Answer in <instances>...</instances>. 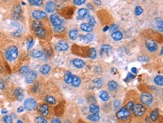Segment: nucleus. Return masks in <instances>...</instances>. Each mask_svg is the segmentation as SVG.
I'll list each match as a JSON object with an SVG mask.
<instances>
[{"mask_svg":"<svg viewBox=\"0 0 163 123\" xmlns=\"http://www.w3.org/2000/svg\"><path fill=\"white\" fill-rule=\"evenodd\" d=\"M5 57L8 60L12 61L17 59L18 56V50L15 46L9 47L5 53Z\"/></svg>","mask_w":163,"mask_h":123,"instance_id":"nucleus-1","label":"nucleus"},{"mask_svg":"<svg viewBox=\"0 0 163 123\" xmlns=\"http://www.w3.org/2000/svg\"><path fill=\"white\" fill-rule=\"evenodd\" d=\"M140 100L141 101L145 104V105H150L153 101V95L150 93H142L140 96Z\"/></svg>","mask_w":163,"mask_h":123,"instance_id":"nucleus-2","label":"nucleus"},{"mask_svg":"<svg viewBox=\"0 0 163 123\" xmlns=\"http://www.w3.org/2000/svg\"><path fill=\"white\" fill-rule=\"evenodd\" d=\"M129 116H130V111L126 107H122L117 113V116L119 119H126L128 117H129Z\"/></svg>","mask_w":163,"mask_h":123,"instance_id":"nucleus-3","label":"nucleus"},{"mask_svg":"<svg viewBox=\"0 0 163 123\" xmlns=\"http://www.w3.org/2000/svg\"><path fill=\"white\" fill-rule=\"evenodd\" d=\"M132 110H133L134 114L135 116H143L144 114L146 109H145V107L143 105H141L140 104H137L134 105Z\"/></svg>","mask_w":163,"mask_h":123,"instance_id":"nucleus-4","label":"nucleus"},{"mask_svg":"<svg viewBox=\"0 0 163 123\" xmlns=\"http://www.w3.org/2000/svg\"><path fill=\"white\" fill-rule=\"evenodd\" d=\"M36 106H37V104L34 98H30L24 101V107L25 109L27 110H32L36 107Z\"/></svg>","mask_w":163,"mask_h":123,"instance_id":"nucleus-5","label":"nucleus"},{"mask_svg":"<svg viewBox=\"0 0 163 123\" xmlns=\"http://www.w3.org/2000/svg\"><path fill=\"white\" fill-rule=\"evenodd\" d=\"M145 44H146V47H147V50H148L150 52H151V53L155 52L157 50V48H158L156 43L153 40H151V39H147L146 41Z\"/></svg>","mask_w":163,"mask_h":123,"instance_id":"nucleus-6","label":"nucleus"},{"mask_svg":"<svg viewBox=\"0 0 163 123\" xmlns=\"http://www.w3.org/2000/svg\"><path fill=\"white\" fill-rule=\"evenodd\" d=\"M50 22L52 23L53 26H61L62 24V20L61 19L59 18V17L57 14H51L50 16Z\"/></svg>","mask_w":163,"mask_h":123,"instance_id":"nucleus-7","label":"nucleus"},{"mask_svg":"<svg viewBox=\"0 0 163 123\" xmlns=\"http://www.w3.org/2000/svg\"><path fill=\"white\" fill-rule=\"evenodd\" d=\"M36 78H37V73L35 71H31L25 77V81L26 83H32L35 80Z\"/></svg>","mask_w":163,"mask_h":123,"instance_id":"nucleus-8","label":"nucleus"},{"mask_svg":"<svg viewBox=\"0 0 163 123\" xmlns=\"http://www.w3.org/2000/svg\"><path fill=\"white\" fill-rule=\"evenodd\" d=\"M32 16L34 19L35 20H40V19H43L47 17V14L42 11H39V10H35L32 12Z\"/></svg>","mask_w":163,"mask_h":123,"instance_id":"nucleus-9","label":"nucleus"},{"mask_svg":"<svg viewBox=\"0 0 163 123\" xmlns=\"http://www.w3.org/2000/svg\"><path fill=\"white\" fill-rule=\"evenodd\" d=\"M69 48V45L65 41H59L57 43V44L56 45V49L59 51H65L66 50H68Z\"/></svg>","mask_w":163,"mask_h":123,"instance_id":"nucleus-10","label":"nucleus"},{"mask_svg":"<svg viewBox=\"0 0 163 123\" xmlns=\"http://www.w3.org/2000/svg\"><path fill=\"white\" fill-rule=\"evenodd\" d=\"M15 95L19 101H21L24 98V92H23V89L17 88L15 91Z\"/></svg>","mask_w":163,"mask_h":123,"instance_id":"nucleus-11","label":"nucleus"},{"mask_svg":"<svg viewBox=\"0 0 163 123\" xmlns=\"http://www.w3.org/2000/svg\"><path fill=\"white\" fill-rule=\"evenodd\" d=\"M45 11L47 13H52L55 11V5L53 2H48L45 6Z\"/></svg>","mask_w":163,"mask_h":123,"instance_id":"nucleus-12","label":"nucleus"},{"mask_svg":"<svg viewBox=\"0 0 163 123\" xmlns=\"http://www.w3.org/2000/svg\"><path fill=\"white\" fill-rule=\"evenodd\" d=\"M93 38H94V36L92 34H87L86 35H80V39L81 41H83L84 43H89L91 41H92Z\"/></svg>","mask_w":163,"mask_h":123,"instance_id":"nucleus-13","label":"nucleus"},{"mask_svg":"<svg viewBox=\"0 0 163 123\" xmlns=\"http://www.w3.org/2000/svg\"><path fill=\"white\" fill-rule=\"evenodd\" d=\"M111 37H112V38H113L114 41H120V40H122V39H123V34H122V32H121L117 31V32H113V33H112Z\"/></svg>","mask_w":163,"mask_h":123,"instance_id":"nucleus-14","label":"nucleus"},{"mask_svg":"<svg viewBox=\"0 0 163 123\" xmlns=\"http://www.w3.org/2000/svg\"><path fill=\"white\" fill-rule=\"evenodd\" d=\"M72 63L74 66L77 68H81L85 65V62L83 61L82 59H74V60L72 61Z\"/></svg>","mask_w":163,"mask_h":123,"instance_id":"nucleus-15","label":"nucleus"},{"mask_svg":"<svg viewBox=\"0 0 163 123\" xmlns=\"http://www.w3.org/2000/svg\"><path fill=\"white\" fill-rule=\"evenodd\" d=\"M81 83V80L79 77L77 76H75V75H72V86H74V87H77L80 85Z\"/></svg>","mask_w":163,"mask_h":123,"instance_id":"nucleus-16","label":"nucleus"},{"mask_svg":"<svg viewBox=\"0 0 163 123\" xmlns=\"http://www.w3.org/2000/svg\"><path fill=\"white\" fill-rule=\"evenodd\" d=\"M80 29H81V30L84 31V32H89L92 31V29H93V26H90L88 23H83V24L80 25Z\"/></svg>","mask_w":163,"mask_h":123,"instance_id":"nucleus-17","label":"nucleus"},{"mask_svg":"<svg viewBox=\"0 0 163 123\" xmlns=\"http://www.w3.org/2000/svg\"><path fill=\"white\" fill-rule=\"evenodd\" d=\"M31 56H32L33 58H40L43 56V53L40 50H34L32 51H31L30 53Z\"/></svg>","mask_w":163,"mask_h":123,"instance_id":"nucleus-18","label":"nucleus"},{"mask_svg":"<svg viewBox=\"0 0 163 123\" xmlns=\"http://www.w3.org/2000/svg\"><path fill=\"white\" fill-rule=\"evenodd\" d=\"M39 71H40V72H41L42 74H48V73L50 72V67L48 65H42V66L40 68Z\"/></svg>","mask_w":163,"mask_h":123,"instance_id":"nucleus-19","label":"nucleus"},{"mask_svg":"<svg viewBox=\"0 0 163 123\" xmlns=\"http://www.w3.org/2000/svg\"><path fill=\"white\" fill-rule=\"evenodd\" d=\"M64 80L66 83L69 84V83H72V74L71 72L68 71L64 75Z\"/></svg>","mask_w":163,"mask_h":123,"instance_id":"nucleus-20","label":"nucleus"},{"mask_svg":"<svg viewBox=\"0 0 163 123\" xmlns=\"http://www.w3.org/2000/svg\"><path fill=\"white\" fill-rule=\"evenodd\" d=\"M39 111L42 115H47L49 112V107L47 104H42L39 107Z\"/></svg>","mask_w":163,"mask_h":123,"instance_id":"nucleus-21","label":"nucleus"},{"mask_svg":"<svg viewBox=\"0 0 163 123\" xmlns=\"http://www.w3.org/2000/svg\"><path fill=\"white\" fill-rule=\"evenodd\" d=\"M117 87H118V85H117V82L112 80V81H110V82L108 83V88H109L110 90H111V91H115V90H117Z\"/></svg>","mask_w":163,"mask_h":123,"instance_id":"nucleus-22","label":"nucleus"},{"mask_svg":"<svg viewBox=\"0 0 163 123\" xmlns=\"http://www.w3.org/2000/svg\"><path fill=\"white\" fill-rule=\"evenodd\" d=\"M87 119L92 121V122H97L100 119V116L99 115V113H93V114H91L87 116Z\"/></svg>","mask_w":163,"mask_h":123,"instance_id":"nucleus-23","label":"nucleus"},{"mask_svg":"<svg viewBox=\"0 0 163 123\" xmlns=\"http://www.w3.org/2000/svg\"><path fill=\"white\" fill-rule=\"evenodd\" d=\"M99 98H100L102 101H107L109 99L108 93L107 92H105V91H101V92H99Z\"/></svg>","mask_w":163,"mask_h":123,"instance_id":"nucleus-24","label":"nucleus"},{"mask_svg":"<svg viewBox=\"0 0 163 123\" xmlns=\"http://www.w3.org/2000/svg\"><path fill=\"white\" fill-rule=\"evenodd\" d=\"M69 35L72 40H75L78 35V32L77 29H71L69 32Z\"/></svg>","mask_w":163,"mask_h":123,"instance_id":"nucleus-25","label":"nucleus"},{"mask_svg":"<svg viewBox=\"0 0 163 123\" xmlns=\"http://www.w3.org/2000/svg\"><path fill=\"white\" fill-rule=\"evenodd\" d=\"M159 110H154L151 114H150V118L152 119V121H156L157 119L159 118Z\"/></svg>","mask_w":163,"mask_h":123,"instance_id":"nucleus-26","label":"nucleus"},{"mask_svg":"<svg viewBox=\"0 0 163 123\" xmlns=\"http://www.w3.org/2000/svg\"><path fill=\"white\" fill-rule=\"evenodd\" d=\"M35 32L36 35L38 36V37H40V38H44L45 35H46V31H45V29L43 27L41 28V29H38L37 31H35Z\"/></svg>","mask_w":163,"mask_h":123,"instance_id":"nucleus-27","label":"nucleus"},{"mask_svg":"<svg viewBox=\"0 0 163 123\" xmlns=\"http://www.w3.org/2000/svg\"><path fill=\"white\" fill-rule=\"evenodd\" d=\"M100 109H99V107L98 105H96V104H91L90 107H89V111L91 113H98L99 112Z\"/></svg>","mask_w":163,"mask_h":123,"instance_id":"nucleus-28","label":"nucleus"},{"mask_svg":"<svg viewBox=\"0 0 163 123\" xmlns=\"http://www.w3.org/2000/svg\"><path fill=\"white\" fill-rule=\"evenodd\" d=\"M88 14V10L86 8H80L78 10V15L82 18H84Z\"/></svg>","mask_w":163,"mask_h":123,"instance_id":"nucleus-29","label":"nucleus"},{"mask_svg":"<svg viewBox=\"0 0 163 123\" xmlns=\"http://www.w3.org/2000/svg\"><path fill=\"white\" fill-rule=\"evenodd\" d=\"M41 28H42V23L41 22L35 21V22L33 23V24H32V29H33V30L35 31V32L37 31L38 29H41Z\"/></svg>","mask_w":163,"mask_h":123,"instance_id":"nucleus-30","label":"nucleus"},{"mask_svg":"<svg viewBox=\"0 0 163 123\" xmlns=\"http://www.w3.org/2000/svg\"><path fill=\"white\" fill-rule=\"evenodd\" d=\"M29 71H30V68L28 67V66H26V65H25V66H23L20 69V74H22V75H24V74H26L28 72H29Z\"/></svg>","mask_w":163,"mask_h":123,"instance_id":"nucleus-31","label":"nucleus"},{"mask_svg":"<svg viewBox=\"0 0 163 123\" xmlns=\"http://www.w3.org/2000/svg\"><path fill=\"white\" fill-rule=\"evenodd\" d=\"M88 56L91 59H95L96 57V50L95 48H91L89 50Z\"/></svg>","mask_w":163,"mask_h":123,"instance_id":"nucleus-32","label":"nucleus"},{"mask_svg":"<svg viewBox=\"0 0 163 123\" xmlns=\"http://www.w3.org/2000/svg\"><path fill=\"white\" fill-rule=\"evenodd\" d=\"M154 82L159 85V86H162L163 85V77L162 76H156L154 78Z\"/></svg>","mask_w":163,"mask_h":123,"instance_id":"nucleus-33","label":"nucleus"},{"mask_svg":"<svg viewBox=\"0 0 163 123\" xmlns=\"http://www.w3.org/2000/svg\"><path fill=\"white\" fill-rule=\"evenodd\" d=\"M45 101H46L47 103L50 104H56V100H55V98H54L53 96H50V95L47 96V97L45 98Z\"/></svg>","mask_w":163,"mask_h":123,"instance_id":"nucleus-34","label":"nucleus"},{"mask_svg":"<svg viewBox=\"0 0 163 123\" xmlns=\"http://www.w3.org/2000/svg\"><path fill=\"white\" fill-rule=\"evenodd\" d=\"M34 44V40L32 37H30L26 41V45H27V50H30Z\"/></svg>","mask_w":163,"mask_h":123,"instance_id":"nucleus-35","label":"nucleus"},{"mask_svg":"<svg viewBox=\"0 0 163 123\" xmlns=\"http://www.w3.org/2000/svg\"><path fill=\"white\" fill-rule=\"evenodd\" d=\"M30 3L31 5H33L41 6L43 3V1H42V0H31V1H30Z\"/></svg>","mask_w":163,"mask_h":123,"instance_id":"nucleus-36","label":"nucleus"},{"mask_svg":"<svg viewBox=\"0 0 163 123\" xmlns=\"http://www.w3.org/2000/svg\"><path fill=\"white\" fill-rule=\"evenodd\" d=\"M36 123H47V120L43 116H37L35 119Z\"/></svg>","mask_w":163,"mask_h":123,"instance_id":"nucleus-37","label":"nucleus"},{"mask_svg":"<svg viewBox=\"0 0 163 123\" xmlns=\"http://www.w3.org/2000/svg\"><path fill=\"white\" fill-rule=\"evenodd\" d=\"M142 12H143V8H142L141 7L137 6V7L135 8V10H134V14H135V15H141V14H142Z\"/></svg>","mask_w":163,"mask_h":123,"instance_id":"nucleus-38","label":"nucleus"},{"mask_svg":"<svg viewBox=\"0 0 163 123\" xmlns=\"http://www.w3.org/2000/svg\"><path fill=\"white\" fill-rule=\"evenodd\" d=\"M93 83H94V84L96 85V87H101L102 86V80H101V79H96V80H95L94 81H93Z\"/></svg>","mask_w":163,"mask_h":123,"instance_id":"nucleus-39","label":"nucleus"},{"mask_svg":"<svg viewBox=\"0 0 163 123\" xmlns=\"http://www.w3.org/2000/svg\"><path fill=\"white\" fill-rule=\"evenodd\" d=\"M65 30V28L62 26H55L54 27V31L56 32H62Z\"/></svg>","mask_w":163,"mask_h":123,"instance_id":"nucleus-40","label":"nucleus"},{"mask_svg":"<svg viewBox=\"0 0 163 123\" xmlns=\"http://www.w3.org/2000/svg\"><path fill=\"white\" fill-rule=\"evenodd\" d=\"M88 20H89V23L90 26H93L95 24H96V20H95V19L93 18V17H92V16H89L88 17Z\"/></svg>","mask_w":163,"mask_h":123,"instance_id":"nucleus-41","label":"nucleus"},{"mask_svg":"<svg viewBox=\"0 0 163 123\" xmlns=\"http://www.w3.org/2000/svg\"><path fill=\"white\" fill-rule=\"evenodd\" d=\"M3 120L5 123H12V118L10 116H5L3 117Z\"/></svg>","mask_w":163,"mask_h":123,"instance_id":"nucleus-42","label":"nucleus"},{"mask_svg":"<svg viewBox=\"0 0 163 123\" xmlns=\"http://www.w3.org/2000/svg\"><path fill=\"white\" fill-rule=\"evenodd\" d=\"M15 14H20L22 13V8L20 5H16L15 7Z\"/></svg>","mask_w":163,"mask_h":123,"instance_id":"nucleus-43","label":"nucleus"},{"mask_svg":"<svg viewBox=\"0 0 163 123\" xmlns=\"http://www.w3.org/2000/svg\"><path fill=\"white\" fill-rule=\"evenodd\" d=\"M138 60L139 62H146L149 60V57L148 56H140L138 57Z\"/></svg>","mask_w":163,"mask_h":123,"instance_id":"nucleus-44","label":"nucleus"},{"mask_svg":"<svg viewBox=\"0 0 163 123\" xmlns=\"http://www.w3.org/2000/svg\"><path fill=\"white\" fill-rule=\"evenodd\" d=\"M102 51H104V52L109 51V50H111V47L110 46V45H108V44H104V45H102Z\"/></svg>","mask_w":163,"mask_h":123,"instance_id":"nucleus-45","label":"nucleus"},{"mask_svg":"<svg viewBox=\"0 0 163 123\" xmlns=\"http://www.w3.org/2000/svg\"><path fill=\"white\" fill-rule=\"evenodd\" d=\"M117 29H118V26H117V25H116V24H112V25L111 26V27H110V30L112 32H117Z\"/></svg>","mask_w":163,"mask_h":123,"instance_id":"nucleus-46","label":"nucleus"},{"mask_svg":"<svg viewBox=\"0 0 163 123\" xmlns=\"http://www.w3.org/2000/svg\"><path fill=\"white\" fill-rule=\"evenodd\" d=\"M73 2L77 5H83L84 3H85L86 1L85 0H74L73 1Z\"/></svg>","mask_w":163,"mask_h":123,"instance_id":"nucleus-47","label":"nucleus"},{"mask_svg":"<svg viewBox=\"0 0 163 123\" xmlns=\"http://www.w3.org/2000/svg\"><path fill=\"white\" fill-rule=\"evenodd\" d=\"M133 107H134V104L132 101H130V102H129L128 104H127V105H126V107L127 108L129 111H130V110H132L133 109Z\"/></svg>","mask_w":163,"mask_h":123,"instance_id":"nucleus-48","label":"nucleus"},{"mask_svg":"<svg viewBox=\"0 0 163 123\" xmlns=\"http://www.w3.org/2000/svg\"><path fill=\"white\" fill-rule=\"evenodd\" d=\"M114 106L115 109L118 108L120 106V101H118V100H115V101H114Z\"/></svg>","mask_w":163,"mask_h":123,"instance_id":"nucleus-49","label":"nucleus"},{"mask_svg":"<svg viewBox=\"0 0 163 123\" xmlns=\"http://www.w3.org/2000/svg\"><path fill=\"white\" fill-rule=\"evenodd\" d=\"M50 123H62V121L58 119V118H54V119H53L52 120H51V122Z\"/></svg>","mask_w":163,"mask_h":123,"instance_id":"nucleus-50","label":"nucleus"},{"mask_svg":"<svg viewBox=\"0 0 163 123\" xmlns=\"http://www.w3.org/2000/svg\"><path fill=\"white\" fill-rule=\"evenodd\" d=\"M111 72L113 74H117V72H118V70H117V68H112L111 70Z\"/></svg>","mask_w":163,"mask_h":123,"instance_id":"nucleus-51","label":"nucleus"},{"mask_svg":"<svg viewBox=\"0 0 163 123\" xmlns=\"http://www.w3.org/2000/svg\"><path fill=\"white\" fill-rule=\"evenodd\" d=\"M157 26H158V29H160L161 32H162V21H160V23L159 22Z\"/></svg>","mask_w":163,"mask_h":123,"instance_id":"nucleus-52","label":"nucleus"},{"mask_svg":"<svg viewBox=\"0 0 163 123\" xmlns=\"http://www.w3.org/2000/svg\"><path fill=\"white\" fill-rule=\"evenodd\" d=\"M23 110H24V107H19L18 109H17V112L18 113H22V112H23Z\"/></svg>","mask_w":163,"mask_h":123,"instance_id":"nucleus-53","label":"nucleus"},{"mask_svg":"<svg viewBox=\"0 0 163 123\" xmlns=\"http://www.w3.org/2000/svg\"><path fill=\"white\" fill-rule=\"evenodd\" d=\"M127 77L130 80V79H134L135 77H134V75H133V74H132L129 73V74H128V77Z\"/></svg>","mask_w":163,"mask_h":123,"instance_id":"nucleus-54","label":"nucleus"},{"mask_svg":"<svg viewBox=\"0 0 163 123\" xmlns=\"http://www.w3.org/2000/svg\"><path fill=\"white\" fill-rule=\"evenodd\" d=\"M131 71H132V72L133 74H136V73H137V68H134V67L132 68Z\"/></svg>","mask_w":163,"mask_h":123,"instance_id":"nucleus-55","label":"nucleus"},{"mask_svg":"<svg viewBox=\"0 0 163 123\" xmlns=\"http://www.w3.org/2000/svg\"><path fill=\"white\" fill-rule=\"evenodd\" d=\"M87 8L89 9V10H93V9H94V8H93V7L91 5V4H87Z\"/></svg>","mask_w":163,"mask_h":123,"instance_id":"nucleus-56","label":"nucleus"},{"mask_svg":"<svg viewBox=\"0 0 163 123\" xmlns=\"http://www.w3.org/2000/svg\"><path fill=\"white\" fill-rule=\"evenodd\" d=\"M94 3L96 4L97 5H101V4H102V2H101V1H94Z\"/></svg>","mask_w":163,"mask_h":123,"instance_id":"nucleus-57","label":"nucleus"},{"mask_svg":"<svg viewBox=\"0 0 163 123\" xmlns=\"http://www.w3.org/2000/svg\"><path fill=\"white\" fill-rule=\"evenodd\" d=\"M0 89H4V83L2 82H0Z\"/></svg>","mask_w":163,"mask_h":123,"instance_id":"nucleus-58","label":"nucleus"},{"mask_svg":"<svg viewBox=\"0 0 163 123\" xmlns=\"http://www.w3.org/2000/svg\"><path fill=\"white\" fill-rule=\"evenodd\" d=\"M8 113L7 110H5V109H3V110H2V113H3V114H5V113Z\"/></svg>","mask_w":163,"mask_h":123,"instance_id":"nucleus-59","label":"nucleus"},{"mask_svg":"<svg viewBox=\"0 0 163 123\" xmlns=\"http://www.w3.org/2000/svg\"><path fill=\"white\" fill-rule=\"evenodd\" d=\"M108 28H109L108 26H106V27H104V29H103V31H104V32H106V31H107V29H108Z\"/></svg>","mask_w":163,"mask_h":123,"instance_id":"nucleus-60","label":"nucleus"},{"mask_svg":"<svg viewBox=\"0 0 163 123\" xmlns=\"http://www.w3.org/2000/svg\"><path fill=\"white\" fill-rule=\"evenodd\" d=\"M17 123H23V122H22L21 120H18V121L17 122Z\"/></svg>","mask_w":163,"mask_h":123,"instance_id":"nucleus-61","label":"nucleus"},{"mask_svg":"<svg viewBox=\"0 0 163 123\" xmlns=\"http://www.w3.org/2000/svg\"><path fill=\"white\" fill-rule=\"evenodd\" d=\"M160 54H161V55L162 54V48L161 49V53H160Z\"/></svg>","mask_w":163,"mask_h":123,"instance_id":"nucleus-62","label":"nucleus"},{"mask_svg":"<svg viewBox=\"0 0 163 123\" xmlns=\"http://www.w3.org/2000/svg\"><path fill=\"white\" fill-rule=\"evenodd\" d=\"M2 71V67L0 66V71Z\"/></svg>","mask_w":163,"mask_h":123,"instance_id":"nucleus-63","label":"nucleus"}]
</instances>
